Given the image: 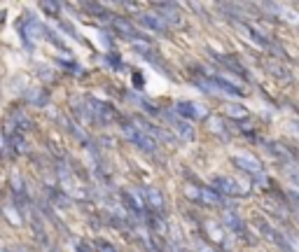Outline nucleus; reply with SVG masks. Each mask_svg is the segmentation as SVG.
I'll use <instances>...</instances> for the list:
<instances>
[{"label":"nucleus","mask_w":299,"mask_h":252,"mask_svg":"<svg viewBox=\"0 0 299 252\" xmlns=\"http://www.w3.org/2000/svg\"><path fill=\"white\" fill-rule=\"evenodd\" d=\"M231 159H234V164L241 170H245V173H252V175H259V173H262L259 161L255 157H250V154H234Z\"/></svg>","instance_id":"obj_1"},{"label":"nucleus","mask_w":299,"mask_h":252,"mask_svg":"<svg viewBox=\"0 0 299 252\" xmlns=\"http://www.w3.org/2000/svg\"><path fill=\"white\" fill-rule=\"evenodd\" d=\"M126 136H129L138 147H143L145 152H155L157 150V143L147 136V133H143V131H136V129H131V126H126Z\"/></svg>","instance_id":"obj_2"},{"label":"nucleus","mask_w":299,"mask_h":252,"mask_svg":"<svg viewBox=\"0 0 299 252\" xmlns=\"http://www.w3.org/2000/svg\"><path fill=\"white\" fill-rule=\"evenodd\" d=\"M176 110H178V115L190 117V119H199V117H204V115H206L204 105H199V103H187V101L178 103Z\"/></svg>","instance_id":"obj_3"},{"label":"nucleus","mask_w":299,"mask_h":252,"mask_svg":"<svg viewBox=\"0 0 299 252\" xmlns=\"http://www.w3.org/2000/svg\"><path fill=\"white\" fill-rule=\"evenodd\" d=\"M213 184H215L218 189L227 191V194H243V189L238 187V182H234V180H229V177H218Z\"/></svg>","instance_id":"obj_4"},{"label":"nucleus","mask_w":299,"mask_h":252,"mask_svg":"<svg viewBox=\"0 0 299 252\" xmlns=\"http://www.w3.org/2000/svg\"><path fill=\"white\" fill-rule=\"evenodd\" d=\"M143 21H145V24H147L150 28H152V31H159V33H164V31H166V24H164V19H162V17L157 19L155 14H145V17H143Z\"/></svg>","instance_id":"obj_5"},{"label":"nucleus","mask_w":299,"mask_h":252,"mask_svg":"<svg viewBox=\"0 0 299 252\" xmlns=\"http://www.w3.org/2000/svg\"><path fill=\"white\" fill-rule=\"evenodd\" d=\"M199 198H201V201H204V203H208V205H215V203H220V196L218 194H215V191L213 189H199Z\"/></svg>","instance_id":"obj_6"},{"label":"nucleus","mask_w":299,"mask_h":252,"mask_svg":"<svg viewBox=\"0 0 299 252\" xmlns=\"http://www.w3.org/2000/svg\"><path fill=\"white\" fill-rule=\"evenodd\" d=\"M145 194H147V198H150V205H155V208H162L164 198H162V194H159L155 187H147V189H145Z\"/></svg>","instance_id":"obj_7"},{"label":"nucleus","mask_w":299,"mask_h":252,"mask_svg":"<svg viewBox=\"0 0 299 252\" xmlns=\"http://www.w3.org/2000/svg\"><path fill=\"white\" fill-rule=\"evenodd\" d=\"M224 112L229 117H236V119H243V117H248V110L243 108V105H227L224 108Z\"/></svg>","instance_id":"obj_8"},{"label":"nucleus","mask_w":299,"mask_h":252,"mask_svg":"<svg viewBox=\"0 0 299 252\" xmlns=\"http://www.w3.org/2000/svg\"><path fill=\"white\" fill-rule=\"evenodd\" d=\"M117 28H119V31H126L129 35H136V31H133V28H131L126 21H117Z\"/></svg>","instance_id":"obj_9"},{"label":"nucleus","mask_w":299,"mask_h":252,"mask_svg":"<svg viewBox=\"0 0 299 252\" xmlns=\"http://www.w3.org/2000/svg\"><path fill=\"white\" fill-rule=\"evenodd\" d=\"M101 252H115V250H112L110 245H101Z\"/></svg>","instance_id":"obj_10"},{"label":"nucleus","mask_w":299,"mask_h":252,"mask_svg":"<svg viewBox=\"0 0 299 252\" xmlns=\"http://www.w3.org/2000/svg\"><path fill=\"white\" fill-rule=\"evenodd\" d=\"M77 252H91L89 247H84V245H77Z\"/></svg>","instance_id":"obj_11"},{"label":"nucleus","mask_w":299,"mask_h":252,"mask_svg":"<svg viewBox=\"0 0 299 252\" xmlns=\"http://www.w3.org/2000/svg\"><path fill=\"white\" fill-rule=\"evenodd\" d=\"M199 252H213L211 247H199Z\"/></svg>","instance_id":"obj_12"},{"label":"nucleus","mask_w":299,"mask_h":252,"mask_svg":"<svg viewBox=\"0 0 299 252\" xmlns=\"http://www.w3.org/2000/svg\"><path fill=\"white\" fill-rule=\"evenodd\" d=\"M180 252H185V250H180Z\"/></svg>","instance_id":"obj_13"}]
</instances>
